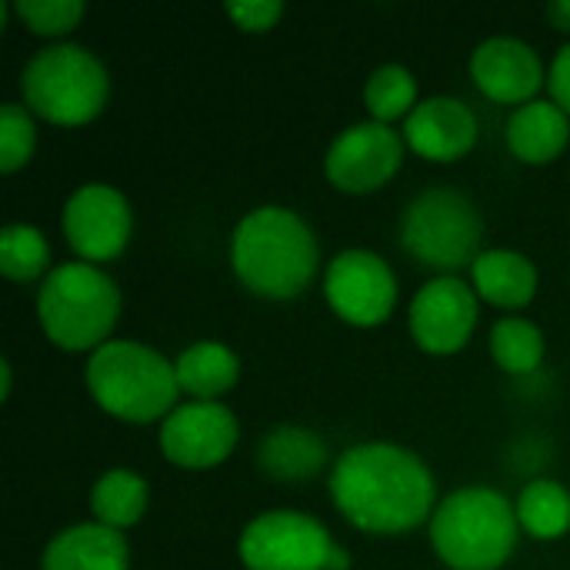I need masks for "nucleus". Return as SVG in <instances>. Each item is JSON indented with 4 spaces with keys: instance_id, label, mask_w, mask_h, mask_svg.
<instances>
[{
    "instance_id": "1",
    "label": "nucleus",
    "mask_w": 570,
    "mask_h": 570,
    "mask_svg": "<svg viewBox=\"0 0 570 570\" xmlns=\"http://www.w3.org/2000/svg\"><path fill=\"white\" fill-rule=\"evenodd\" d=\"M434 474L428 464L387 441L347 448L331 471L337 511L367 534H407L434 518Z\"/></svg>"
},
{
    "instance_id": "2",
    "label": "nucleus",
    "mask_w": 570,
    "mask_h": 570,
    "mask_svg": "<svg viewBox=\"0 0 570 570\" xmlns=\"http://www.w3.org/2000/svg\"><path fill=\"white\" fill-rule=\"evenodd\" d=\"M321 247L307 220L287 207L250 210L230 237V264L240 284L267 301H287L307 291L317 274Z\"/></svg>"
},
{
    "instance_id": "3",
    "label": "nucleus",
    "mask_w": 570,
    "mask_h": 570,
    "mask_svg": "<svg viewBox=\"0 0 570 570\" xmlns=\"http://www.w3.org/2000/svg\"><path fill=\"white\" fill-rule=\"evenodd\" d=\"M87 391L94 401L130 424H150L177 411V367L140 341H107L87 361Z\"/></svg>"
},
{
    "instance_id": "4",
    "label": "nucleus",
    "mask_w": 570,
    "mask_h": 570,
    "mask_svg": "<svg viewBox=\"0 0 570 570\" xmlns=\"http://www.w3.org/2000/svg\"><path fill=\"white\" fill-rule=\"evenodd\" d=\"M518 511L494 488H461L431 518V544L454 570H498L518 544Z\"/></svg>"
},
{
    "instance_id": "5",
    "label": "nucleus",
    "mask_w": 570,
    "mask_h": 570,
    "mask_svg": "<svg viewBox=\"0 0 570 570\" xmlns=\"http://www.w3.org/2000/svg\"><path fill=\"white\" fill-rule=\"evenodd\" d=\"M43 334L63 351H97L110 341L120 317V291L114 277L87 261L57 264L37 294Z\"/></svg>"
},
{
    "instance_id": "6",
    "label": "nucleus",
    "mask_w": 570,
    "mask_h": 570,
    "mask_svg": "<svg viewBox=\"0 0 570 570\" xmlns=\"http://www.w3.org/2000/svg\"><path fill=\"white\" fill-rule=\"evenodd\" d=\"M20 94L43 120L73 127L104 110L110 97V73L87 47L50 43L27 60L20 73Z\"/></svg>"
},
{
    "instance_id": "7",
    "label": "nucleus",
    "mask_w": 570,
    "mask_h": 570,
    "mask_svg": "<svg viewBox=\"0 0 570 570\" xmlns=\"http://www.w3.org/2000/svg\"><path fill=\"white\" fill-rule=\"evenodd\" d=\"M484 220L474 200L454 187H434L417 194L401 217V244L404 250L441 274H454L458 267H474L484 254Z\"/></svg>"
},
{
    "instance_id": "8",
    "label": "nucleus",
    "mask_w": 570,
    "mask_h": 570,
    "mask_svg": "<svg viewBox=\"0 0 570 570\" xmlns=\"http://www.w3.org/2000/svg\"><path fill=\"white\" fill-rule=\"evenodd\" d=\"M327 528L301 511H267L240 534V561L247 570H327Z\"/></svg>"
},
{
    "instance_id": "9",
    "label": "nucleus",
    "mask_w": 570,
    "mask_h": 570,
    "mask_svg": "<svg viewBox=\"0 0 570 570\" xmlns=\"http://www.w3.org/2000/svg\"><path fill=\"white\" fill-rule=\"evenodd\" d=\"M324 294L337 317L357 327H374L391 317L397 304V277L374 250H344L324 274Z\"/></svg>"
},
{
    "instance_id": "10",
    "label": "nucleus",
    "mask_w": 570,
    "mask_h": 570,
    "mask_svg": "<svg viewBox=\"0 0 570 570\" xmlns=\"http://www.w3.org/2000/svg\"><path fill=\"white\" fill-rule=\"evenodd\" d=\"M404 164V140L391 124L364 120L334 137L324 157V174L337 190L367 194L384 187Z\"/></svg>"
},
{
    "instance_id": "11",
    "label": "nucleus",
    "mask_w": 570,
    "mask_h": 570,
    "mask_svg": "<svg viewBox=\"0 0 570 570\" xmlns=\"http://www.w3.org/2000/svg\"><path fill=\"white\" fill-rule=\"evenodd\" d=\"M130 227V204L110 184H83L63 204V234L87 264L114 261L127 247Z\"/></svg>"
},
{
    "instance_id": "12",
    "label": "nucleus",
    "mask_w": 570,
    "mask_h": 570,
    "mask_svg": "<svg viewBox=\"0 0 570 570\" xmlns=\"http://www.w3.org/2000/svg\"><path fill=\"white\" fill-rule=\"evenodd\" d=\"M240 428L230 407L217 401H194L170 411L160 424V451L170 464L204 471L230 458Z\"/></svg>"
},
{
    "instance_id": "13",
    "label": "nucleus",
    "mask_w": 570,
    "mask_h": 570,
    "mask_svg": "<svg viewBox=\"0 0 570 570\" xmlns=\"http://www.w3.org/2000/svg\"><path fill=\"white\" fill-rule=\"evenodd\" d=\"M478 324V291L458 274L428 281L411 301V334L428 354H458Z\"/></svg>"
},
{
    "instance_id": "14",
    "label": "nucleus",
    "mask_w": 570,
    "mask_h": 570,
    "mask_svg": "<svg viewBox=\"0 0 570 570\" xmlns=\"http://www.w3.org/2000/svg\"><path fill=\"white\" fill-rule=\"evenodd\" d=\"M471 77L498 104H531L544 83L541 57L518 37H488L471 53Z\"/></svg>"
},
{
    "instance_id": "15",
    "label": "nucleus",
    "mask_w": 570,
    "mask_h": 570,
    "mask_svg": "<svg viewBox=\"0 0 570 570\" xmlns=\"http://www.w3.org/2000/svg\"><path fill=\"white\" fill-rule=\"evenodd\" d=\"M404 140L428 160H458L478 140V117L458 97H428L404 120Z\"/></svg>"
},
{
    "instance_id": "16",
    "label": "nucleus",
    "mask_w": 570,
    "mask_h": 570,
    "mask_svg": "<svg viewBox=\"0 0 570 570\" xmlns=\"http://www.w3.org/2000/svg\"><path fill=\"white\" fill-rule=\"evenodd\" d=\"M40 570H130V548L114 528L73 524L43 548Z\"/></svg>"
},
{
    "instance_id": "17",
    "label": "nucleus",
    "mask_w": 570,
    "mask_h": 570,
    "mask_svg": "<svg viewBox=\"0 0 570 570\" xmlns=\"http://www.w3.org/2000/svg\"><path fill=\"white\" fill-rule=\"evenodd\" d=\"M327 464V441L301 424H277L257 448V468L281 484H304Z\"/></svg>"
},
{
    "instance_id": "18",
    "label": "nucleus",
    "mask_w": 570,
    "mask_h": 570,
    "mask_svg": "<svg viewBox=\"0 0 570 570\" xmlns=\"http://www.w3.org/2000/svg\"><path fill=\"white\" fill-rule=\"evenodd\" d=\"M570 140V117L554 100H531L508 120V147L524 164H551Z\"/></svg>"
},
{
    "instance_id": "19",
    "label": "nucleus",
    "mask_w": 570,
    "mask_h": 570,
    "mask_svg": "<svg viewBox=\"0 0 570 570\" xmlns=\"http://www.w3.org/2000/svg\"><path fill=\"white\" fill-rule=\"evenodd\" d=\"M471 281L498 307H524L538 294V267L518 250H484L471 267Z\"/></svg>"
},
{
    "instance_id": "20",
    "label": "nucleus",
    "mask_w": 570,
    "mask_h": 570,
    "mask_svg": "<svg viewBox=\"0 0 570 570\" xmlns=\"http://www.w3.org/2000/svg\"><path fill=\"white\" fill-rule=\"evenodd\" d=\"M180 391H187L197 401H214L224 391H230L240 377V361L237 354L220 344V341H197L180 351L174 361Z\"/></svg>"
},
{
    "instance_id": "21",
    "label": "nucleus",
    "mask_w": 570,
    "mask_h": 570,
    "mask_svg": "<svg viewBox=\"0 0 570 570\" xmlns=\"http://www.w3.org/2000/svg\"><path fill=\"white\" fill-rule=\"evenodd\" d=\"M147 501H150V491H147L144 478L127 468H114V471L100 474L90 491V511H94L97 524L114 528V531L134 528L144 518Z\"/></svg>"
},
{
    "instance_id": "22",
    "label": "nucleus",
    "mask_w": 570,
    "mask_h": 570,
    "mask_svg": "<svg viewBox=\"0 0 570 570\" xmlns=\"http://www.w3.org/2000/svg\"><path fill=\"white\" fill-rule=\"evenodd\" d=\"M518 524L538 538V541H554L570 531V491L558 481H531L518 504Z\"/></svg>"
},
{
    "instance_id": "23",
    "label": "nucleus",
    "mask_w": 570,
    "mask_h": 570,
    "mask_svg": "<svg viewBox=\"0 0 570 570\" xmlns=\"http://www.w3.org/2000/svg\"><path fill=\"white\" fill-rule=\"evenodd\" d=\"M364 104L371 110V120L391 124V120H407L411 110L417 107V80L407 67L401 63H384L377 67L367 83H364Z\"/></svg>"
},
{
    "instance_id": "24",
    "label": "nucleus",
    "mask_w": 570,
    "mask_h": 570,
    "mask_svg": "<svg viewBox=\"0 0 570 570\" xmlns=\"http://www.w3.org/2000/svg\"><path fill=\"white\" fill-rule=\"evenodd\" d=\"M491 354L508 374H531L544 361V334L528 317H504L491 327Z\"/></svg>"
},
{
    "instance_id": "25",
    "label": "nucleus",
    "mask_w": 570,
    "mask_h": 570,
    "mask_svg": "<svg viewBox=\"0 0 570 570\" xmlns=\"http://www.w3.org/2000/svg\"><path fill=\"white\" fill-rule=\"evenodd\" d=\"M50 247L47 237L30 224H7L0 230V271L10 281H37L40 274H50Z\"/></svg>"
},
{
    "instance_id": "26",
    "label": "nucleus",
    "mask_w": 570,
    "mask_h": 570,
    "mask_svg": "<svg viewBox=\"0 0 570 570\" xmlns=\"http://www.w3.org/2000/svg\"><path fill=\"white\" fill-rule=\"evenodd\" d=\"M37 147V127L23 104H3L0 107V170L13 174L20 170Z\"/></svg>"
},
{
    "instance_id": "27",
    "label": "nucleus",
    "mask_w": 570,
    "mask_h": 570,
    "mask_svg": "<svg viewBox=\"0 0 570 570\" xmlns=\"http://www.w3.org/2000/svg\"><path fill=\"white\" fill-rule=\"evenodd\" d=\"M17 17L40 37H60L70 33L80 17L87 13L83 0H17Z\"/></svg>"
},
{
    "instance_id": "28",
    "label": "nucleus",
    "mask_w": 570,
    "mask_h": 570,
    "mask_svg": "<svg viewBox=\"0 0 570 570\" xmlns=\"http://www.w3.org/2000/svg\"><path fill=\"white\" fill-rule=\"evenodd\" d=\"M224 10L247 33H264V30H271L284 17V3L281 0H227Z\"/></svg>"
},
{
    "instance_id": "29",
    "label": "nucleus",
    "mask_w": 570,
    "mask_h": 570,
    "mask_svg": "<svg viewBox=\"0 0 570 570\" xmlns=\"http://www.w3.org/2000/svg\"><path fill=\"white\" fill-rule=\"evenodd\" d=\"M548 87H551V97L554 104L570 117V43H564L551 63V73H548Z\"/></svg>"
},
{
    "instance_id": "30",
    "label": "nucleus",
    "mask_w": 570,
    "mask_h": 570,
    "mask_svg": "<svg viewBox=\"0 0 570 570\" xmlns=\"http://www.w3.org/2000/svg\"><path fill=\"white\" fill-rule=\"evenodd\" d=\"M548 17L558 30H570V0H551L548 3Z\"/></svg>"
},
{
    "instance_id": "31",
    "label": "nucleus",
    "mask_w": 570,
    "mask_h": 570,
    "mask_svg": "<svg viewBox=\"0 0 570 570\" xmlns=\"http://www.w3.org/2000/svg\"><path fill=\"white\" fill-rule=\"evenodd\" d=\"M327 570H351V554L344 548H331V558H327Z\"/></svg>"
},
{
    "instance_id": "32",
    "label": "nucleus",
    "mask_w": 570,
    "mask_h": 570,
    "mask_svg": "<svg viewBox=\"0 0 570 570\" xmlns=\"http://www.w3.org/2000/svg\"><path fill=\"white\" fill-rule=\"evenodd\" d=\"M0 381H3V401H7V397H10V384H13V371H10L7 361L0 364Z\"/></svg>"
}]
</instances>
